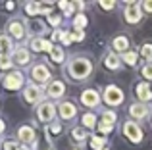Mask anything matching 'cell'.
<instances>
[{
  "instance_id": "1",
  "label": "cell",
  "mask_w": 152,
  "mask_h": 150,
  "mask_svg": "<svg viewBox=\"0 0 152 150\" xmlns=\"http://www.w3.org/2000/svg\"><path fill=\"white\" fill-rule=\"evenodd\" d=\"M66 69V75L71 79V81H87V79L93 75L94 64L89 56H83V54H75L64 66Z\"/></svg>"
},
{
  "instance_id": "2",
  "label": "cell",
  "mask_w": 152,
  "mask_h": 150,
  "mask_svg": "<svg viewBox=\"0 0 152 150\" xmlns=\"http://www.w3.org/2000/svg\"><path fill=\"white\" fill-rule=\"evenodd\" d=\"M125 100V92L119 89L118 85H106L102 89V102L110 108H118Z\"/></svg>"
},
{
  "instance_id": "3",
  "label": "cell",
  "mask_w": 152,
  "mask_h": 150,
  "mask_svg": "<svg viewBox=\"0 0 152 150\" xmlns=\"http://www.w3.org/2000/svg\"><path fill=\"white\" fill-rule=\"evenodd\" d=\"M29 77H31L33 83H37V85H41V87H46L52 81V71H50L48 64H45V62H37V64L31 66Z\"/></svg>"
},
{
  "instance_id": "4",
  "label": "cell",
  "mask_w": 152,
  "mask_h": 150,
  "mask_svg": "<svg viewBox=\"0 0 152 150\" xmlns=\"http://www.w3.org/2000/svg\"><path fill=\"white\" fill-rule=\"evenodd\" d=\"M23 102L25 104H29V106H39V104H42V98H45V87H41V85H37V83H29V85H25L23 87Z\"/></svg>"
},
{
  "instance_id": "5",
  "label": "cell",
  "mask_w": 152,
  "mask_h": 150,
  "mask_svg": "<svg viewBox=\"0 0 152 150\" xmlns=\"http://www.w3.org/2000/svg\"><path fill=\"white\" fill-rule=\"evenodd\" d=\"M100 102H102V92H98L94 87H87V89H83L81 94H79V104L85 106L87 110L98 108Z\"/></svg>"
},
{
  "instance_id": "6",
  "label": "cell",
  "mask_w": 152,
  "mask_h": 150,
  "mask_svg": "<svg viewBox=\"0 0 152 150\" xmlns=\"http://www.w3.org/2000/svg\"><path fill=\"white\" fill-rule=\"evenodd\" d=\"M58 117V108L52 100H45L42 104L37 106V119L45 125H50L52 121H56Z\"/></svg>"
},
{
  "instance_id": "7",
  "label": "cell",
  "mask_w": 152,
  "mask_h": 150,
  "mask_svg": "<svg viewBox=\"0 0 152 150\" xmlns=\"http://www.w3.org/2000/svg\"><path fill=\"white\" fill-rule=\"evenodd\" d=\"M121 133H123V137H125V139L129 141L131 144H139L142 139H145V133H142L141 125H139L137 121H133V119L123 121V125H121Z\"/></svg>"
},
{
  "instance_id": "8",
  "label": "cell",
  "mask_w": 152,
  "mask_h": 150,
  "mask_svg": "<svg viewBox=\"0 0 152 150\" xmlns=\"http://www.w3.org/2000/svg\"><path fill=\"white\" fill-rule=\"evenodd\" d=\"M2 87L6 90H19L25 87V75L21 69H12L10 73L4 75L2 79Z\"/></svg>"
},
{
  "instance_id": "9",
  "label": "cell",
  "mask_w": 152,
  "mask_h": 150,
  "mask_svg": "<svg viewBox=\"0 0 152 150\" xmlns=\"http://www.w3.org/2000/svg\"><path fill=\"white\" fill-rule=\"evenodd\" d=\"M6 33L12 37V41H23V39L29 35V31H27V23L23 21V19H10L6 25Z\"/></svg>"
},
{
  "instance_id": "10",
  "label": "cell",
  "mask_w": 152,
  "mask_h": 150,
  "mask_svg": "<svg viewBox=\"0 0 152 150\" xmlns=\"http://www.w3.org/2000/svg\"><path fill=\"white\" fill-rule=\"evenodd\" d=\"M56 108H58V117L62 121H73L79 114L77 104H75L73 100H60L58 104H56Z\"/></svg>"
},
{
  "instance_id": "11",
  "label": "cell",
  "mask_w": 152,
  "mask_h": 150,
  "mask_svg": "<svg viewBox=\"0 0 152 150\" xmlns=\"http://www.w3.org/2000/svg\"><path fill=\"white\" fill-rule=\"evenodd\" d=\"M142 14H145V12H142L141 2H127V6L123 8V17H125V21L129 23V25L141 23Z\"/></svg>"
},
{
  "instance_id": "12",
  "label": "cell",
  "mask_w": 152,
  "mask_h": 150,
  "mask_svg": "<svg viewBox=\"0 0 152 150\" xmlns=\"http://www.w3.org/2000/svg\"><path fill=\"white\" fill-rule=\"evenodd\" d=\"M127 114H129V119L133 121H142L146 119V117H150V110L146 104H142V102H133V104H129V108H127Z\"/></svg>"
},
{
  "instance_id": "13",
  "label": "cell",
  "mask_w": 152,
  "mask_h": 150,
  "mask_svg": "<svg viewBox=\"0 0 152 150\" xmlns=\"http://www.w3.org/2000/svg\"><path fill=\"white\" fill-rule=\"evenodd\" d=\"M45 92L52 100H62V96L66 94V83L62 79H52L48 85L45 87Z\"/></svg>"
},
{
  "instance_id": "14",
  "label": "cell",
  "mask_w": 152,
  "mask_h": 150,
  "mask_svg": "<svg viewBox=\"0 0 152 150\" xmlns=\"http://www.w3.org/2000/svg\"><path fill=\"white\" fill-rule=\"evenodd\" d=\"M15 137H18V141L23 144V146H27V144H35V141H37L35 127H33V125H29V123L19 125V127H18V133H15Z\"/></svg>"
},
{
  "instance_id": "15",
  "label": "cell",
  "mask_w": 152,
  "mask_h": 150,
  "mask_svg": "<svg viewBox=\"0 0 152 150\" xmlns=\"http://www.w3.org/2000/svg\"><path fill=\"white\" fill-rule=\"evenodd\" d=\"M54 42L50 39H45V37H33L31 39V44H29V50L31 52H46L50 56V52L54 50Z\"/></svg>"
},
{
  "instance_id": "16",
  "label": "cell",
  "mask_w": 152,
  "mask_h": 150,
  "mask_svg": "<svg viewBox=\"0 0 152 150\" xmlns=\"http://www.w3.org/2000/svg\"><path fill=\"white\" fill-rule=\"evenodd\" d=\"M31 56H33V52H31L27 46H18V48H14V52H12V60H14V64L19 66V68L29 66Z\"/></svg>"
},
{
  "instance_id": "17",
  "label": "cell",
  "mask_w": 152,
  "mask_h": 150,
  "mask_svg": "<svg viewBox=\"0 0 152 150\" xmlns=\"http://www.w3.org/2000/svg\"><path fill=\"white\" fill-rule=\"evenodd\" d=\"M129 46H131V42H129V37H127L125 33H119L112 39V50H114L115 54H119V56L125 54L127 50H129Z\"/></svg>"
},
{
  "instance_id": "18",
  "label": "cell",
  "mask_w": 152,
  "mask_h": 150,
  "mask_svg": "<svg viewBox=\"0 0 152 150\" xmlns=\"http://www.w3.org/2000/svg\"><path fill=\"white\" fill-rule=\"evenodd\" d=\"M102 64H104V68L110 69V71H118L123 62H121V56H119V54H115L114 50H108L102 58Z\"/></svg>"
},
{
  "instance_id": "19",
  "label": "cell",
  "mask_w": 152,
  "mask_h": 150,
  "mask_svg": "<svg viewBox=\"0 0 152 150\" xmlns=\"http://www.w3.org/2000/svg\"><path fill=\"white\" fill-rule=\"evenodd\" d=\"M135 96L139 98V102H142V104H146V102L152 100V87L150 83L146 81H141L135 85Z\"/></svg>"
},
{
  "instance_id": "20",
  "label": "cell",
  "mask_w": 152,
  "mask_h": 150,
  "mask_svg": "<svg viewBox=\"0 0 152 150\" xmlns=\"http://www.w3.org/2000/svg\"><path fill=\"white\" fill-rule=\"evenodd\" d=\"M69 139L73 141L75 144H83L89 139V131H87L85 127H81V125H73V127L69 129Z\"/></svg>"
},
{
  "instance_id": "21",
  "label": "cell",
  "mask_w": 152,
  "mask_h": 150,
  "mask_svg": "<svg viewBox=\"0 0 152 150\" xmlns=\"http://www.w3.org/2000/svg\"><path fill=\"white\" fill-rule=\"evenodd\" d=\"M14 52V41L8 33H0V54L2 56H12Z\"/></svg>"
},
{
  "instance_id": "22",
  "label": "cell",
  "mask_w": 152,
  "mask_h": 150,
  "mask_svg": "<svg viewBox=\"0 0 152 150\" xmlns=\"http://www.w3.org/2000/svg\"><path fill=\"white\" fill-rule=\"evenodd\" d=\"M27 31L31 33V37H42L46 31V21H37V19L27 21Z\"/></svg>"
},
{
  "instance_id": "23",
  "label": "cell",
  "mask_w": 152,
  "mask_h": 150,
  "mask_svg": "<svg viewBox=\"0 0 152 150\" xmlns=\"http://www.w3.org/2000/svg\"><path fill=\"white\" fill-rule=\"evenodd\" d=\"M50 41L52 42H60V46H67V44H71V41H69V31H64V29H54L52 31V35H50Z\"/></svg>"
},
{
  "instance_id": "24",
  "label": "cell",
  "mask_w": 152,
  "mask_h": 150,
  "mask_svg": "<svg viewBox=\"0 0 152 150\" xmlns=\"http://www.w3.org/2000/svg\"><path fill=\"white\" fill-rule=\"evenodd\" d=\"M96 125H98V119L93 112H87V114L81 116V127H85L87 131H89V129H96Z\"/></svg>"
},
{
  "instance_id": "25",
  "label": "cell",
  "mask_w": 152,
  "mask_h": 150,
  "mask_svg": "<svg viewBox=\"0 0 152 150\" xmlns=\"http://www.w3.org/2000/svg\"><path fill=\"white\" fill-rule=\"evenodd\" d=\"M139 56H141V54L135 52V50H127L125 54H121V62L125 66H129V68H135V66L139 64Z\"/></svg>"
},
{
  "instance_id": "26",
  "label": "cell",
  "mask_w": 152,
  "mask_h": 150,
  "mask_svg": "<svg viewBox=\"0 0 152 150\" xmlns=\"http://www.w3.org/2000/svg\"><path fill=\"white\" fill-rule=\"evenodd\" d=\"M106 144H108L106 137H100V135H93V137L89 139V146L93 148V150H102V148H106Z\"/></svg>"
},
{
  "instance_id": "27",
  "label": "cell",
  "mask_w": 152,
  "mask_h": 150,
  "mask_svg": "<svg viewBox=\"0 0 152 150\" xmlns=\"http://www.w3.org/2000/svg\"><path fill=\"white\" fill-rule=\"evenodd\" d=\"M71 25H73L75 31H85V27H87V15L83 14V12L75 14V15H73V21H71Z\"/></svg>"
},
{
  "instance_id": "28",
  "label": "cell",
  "mask_w": 152,
  "mask_h": 150,
  "mask_svg": "<svg viewBox=\"0 0 152 150\" xmlns=\"http://www.w3.org/2000/svg\"><path fill=\"white\" fill-rule=\"evenodd\" d=\"M50 60L54 64H66V52L62 46H54V50L50 52Z\"/></svg>"
},
{
  "instance_id": "29",
  "label": "cell",
  "mask_w": 152,
  "mask_h": 150,
  "mask_svg": "<svg viewBox=\"0 0 152 150\" xmlns=\"http://www.w3.org/2000/svg\"><path fill=\"white\" fill-rule=\"evenodd\" d=\"M23 10L27 15H37L41 12V2H25L23 4Z\"/></svg>"
},
{
  "instance_id": "30",
  "label": "cell",
  "mask_w": 152,
  "mask_h": 150,
  "mask_svg": "<svg viewBox=\"0 0 152 150\" xmlns=\"http://www.w3.org/2000/svg\"><path fill=\"white\" fill-rule=\"evenodd\" d=\"M12 68H14V60H12V56H2L0 54V71H12Z\"/></svg>"
},
{
  "instance_id": "31",
  "label": "cell",
  "mask_w": 152,
  "mask_h": 150,
  "mask_svg": "<svg viewBox=\"0 0 152 150\" xmlns=\"http://www.w3.org/2000/svg\"><path fill=\"white\" fill-rule=\"evenodd\" d=\"M139 54H141L146 62H152V42H145V44H141Z\"/></svg>"
},
{
  "instance_id": "32",
  "label": "cell",
  "mask_w": 152,
  "mask_h": 150,
  "mask_svg": "<svg viewBox=\"0 0 152 150\" xmlns=\"http://www.w3.org/2000/svg\"><path fill=\"white\" fill-rule=\"evenodd\" d=\"M102 121H106V123H110V125H115V121H118V114H115L114 110H104V112H102Z\"/></svg>"
},
{
  "instance_id": "33",
  "label": "cell",
  "mask_w": 152,
  "mask_h": 150,
  "mask_svg": "<svg viewBox=\"0 0 152 150\" xmlns=\"http://www.w3.org/2000/svg\"><path fill=\"white\" fill-rule=\"evenodd\" d=\"M21 148V143L15 139H6L2 143V150H19Z\"/></svg>"
},
{
  "instance_id": "34",
  "label": "cell",
  "mask_w": 152,
  "mask_h": 150,
  "mask_svg": "<svg viewBox=\"0 0 152 150\" xmlns=\"http://www.w3.org/2000/svg\"><path fill=\"white\" fill-rule=\"evenodd\" d=\"M96 129H98V133H100V137H106V135H110L112 133V129H114V125H110V123H106V121H98V125H96Z\"/></svg>"
},
{
  "instance_id": "35",
  "label": "cell",
  "mask_w": 152,
  "mask_h": 150,
  "mask_svg": "<svg viewBox=\"0 0 152 150\" xmlns=\"http://www.w3.org/2000/svg\"><path fill=\"white\" fill-rule=\"evenodd\" d=\"M141 75H142V79H145L146 83L152 81V62H146V64L141 68Z\"/></svg>"
},
{
  "instance_id": "36",
  "label": "cell",
  "mask_w": 152,
  "mask_h": 150,
  "mask_svg": "<svg viewBox=\"0 0 152 150\" xmlns=\"http://www.w3.org/2000/svg\"><path fill=\"white\" fill-rule=\"evenodd\" d=\"M69 41L71 42H83L85 41V31H69Z\"/></svg>"
},
{
  "instance_id": "37",
  "label": "cell",
  "mask_w": 152,
  "mask_h": 150,
  "mask_svg": "<svg viewBox=\"0 0 152 150\" xmlns=\"http://www.w3.org/2000/svg\"><path fill=\"white\" fill-rule=\"evenodd\" d=\"M60 23H62V17H60V15H50V17H46V25L54 27V29H60Z\"/></svg>"
},
{
  "instance_id": "38",
  "label": "cell",
  "mask_w": 152,
  "mask_h": 150,
  "mask_svg": "<svg viewBox=\"0 0 152 150\" xmlns=\"http://www.w3.org/2000/svg\"><path fill=\"white\" fill-rule=\"evenodd\" d=\"M98 6H100L104 12H112L115 8V2H114V0H108V2H106V0H100V2H98Z\"/></svg>"
},
{
  "instance_id": "39",
  "label": "cell",
  "mask_w": 152,
  "mask_h": 150,
  "mask_svg": "<svg viewBox=\"0 0 152 150\" xmlns=\"http://www.w3.org/2000/svg\"><path fill=\"white\" fill-rule=\"evenodd\" d=\"M48 127H50L48 129L50 135H60V133H62V125H60V121H52Z\"/></svg>"
},
{
  "instance_id": "40",
  "label": "cell",
  "mask_w": 152,
  "mask_h": 150,
  "mask_svg": "<svg viewBox=\"0 0 152 150\" xmlns=\"http://www.w3.org/2000/svg\"><path fill=\"white\" fill-rule=\"evenodd\" d=\"M141 6H142V12L152 14V0H145V2H141Z\"/></svg>"
},
{
  "instance_id": "41",
  "label": "cell",
  "mask_w": 152,
  "mask_h": 150,
  "mask_svg": "<svg viewBox=\"0 0 152 150\" xmlns=\"http://www.w3.org/2000/svg\"><path fill=\"white\" fill-rule=\"evenodd\" d=\"M75 10H77V8L73 6V2H69V6H67L66 10L62 12V14H64V15H73V12H75Z\"/></svg>"
},
{
  "instance_id": "42",
  "label": "cell",
  "mask_w": 152,
  "mask_h": 150,
  "mask_svg": "<svg viewBox=\"0 0 152 150\" xmlns=\"http://www.w3.org/2000/svg\"><path fill=\"white\" fill-rule=\"evenodd\" d=\"M67 6H69V2H66V0H64V2H58V8H60V10H62V12L66 10Z\"/></svg>"
},
{
  "instance_id": "43",
  "label": "cell",
  "mask_w": 152,
  "mask_h": 150,
  "mask_svg": "<svg viewBox=\"0 0 152 150\" xmlns=\"http://www.w3.org/2000/svg\"><path fill=\"white\" fill-rule=\"evenodd\" d=\"M6 131V123H4V119H0V135Z\"/></svg>"
},
{
  "instance_id": "44",
  "label": "cell",
  "mask_w": 152,
  "mask_h": 150,
  "mask_svg": "<svg viewBox=\"0 0 152 150\" xmlns=\"http://www.w3.org/2000/svg\"><path fill=\"white\" fill-rule=\"evenodd\" d=\"M19 150H31L29 146H23V144H21V148H19Z\"/></svg>"
},
{
  "instance_id": "45",
  "label": "cell",
  "mask_w": 152,
  "mask_h": 150,
  "mask_svg": "<svg viewBox=\"0 0 152 150\" xmlns=\"http://www.w3.org/2000/svg\"><path fill=\"white\" fill-rule=\"evenodd\" d=\"M71 150H81V148H71Z\"/></svg>"
},
{
  "instance_id": "46",
  "label": "cell",
  "mask_w": 152,
  "mask_h": 150,
  "mask_svg": "<svg viewBox=\"0 0 152 150\" xmlns=\"http://www.w3.org/2000/svg\"><path fill=\"white\" fill-rule=\"evenodd\" d=\"M150 119H152V110H150Z\"/></svg>"
},
{
  "instance_id": "47",
  "label": "cell",
  "mask_w": 152,
  "mask_h": 150,
  "mask_svg": "<svg viewBox=\"0 0 152 150\" xmlns=\"http://www.w3.org/2000/svg\"><path fill=\"white\" fill-rule=\"evenodd\" d=\"M102 150H110V148H108V146H106V148H102Z\"/></svg>"
}]
</instances>
